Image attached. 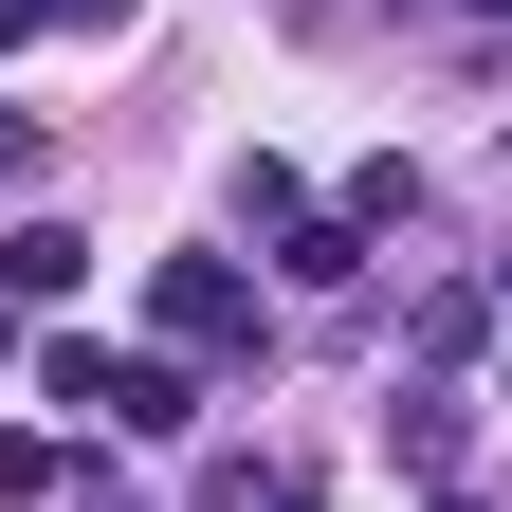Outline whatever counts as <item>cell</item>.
Wrapping results in <instances>:
<instances>
[{"mask_svg":"<svg viewBox=\"0 0 512 512\" xmlns=\"http://www.w3.org/2000/svg\"><path fill=\"white\" fill-rule=\"evenodd\" d=\"M494 19H512V0H494Z\"/></svg>","mask_w":512,"mask_h":512,"instance_id":"11","label":"cell"},{"mask_svg":"<svg viewBox=\"0 0 512 512\" xmlns=\"http://www.w3.org/2000/svg\"><path fill=\"white\" fill-rule=\"evenodd\" d=\"M384 439H403V458L439 476V458H458V384H403V403H384Z\"/></svg>","mask_w":512,"mask_h":512,"instance_id":"5","label":"cell"},{"mask_svg":"<svg viewBox=\"0 0 512 512\" xmlns=\"http://www.w3.org/2000/svg\"><path fill=\"white\" fill-rule=\"evenodd\" d=\"M37 384H55L74 421H110V348H92V330H55V348H37Z\"/></svg>","mask_w":512,"mask_h":512,"instance_id":"6","label":"cell"},{"mask_svg":"<svg viewBox=\"0 0 512 512\" xmlns=\"http://www.w3.org/2000/svg\"><path fill=\"white\" fill-rule=\"evenodd\" d=\"M37 165H55V147H37V128H19V110H0V202H19V183H37Z\"/></svg>","mask_w":512,"mask_h":512,"instance_id":"7","label":"cell"},{"mask_svg":"<svg viewBox=\"0 0 512 512\" xmlns=\"http://www.w3.org/2000/svg\"><path fill=\"white\" fill-rule=\"evenodd\" d=\"M202 421V366L183 348H110V439H183Z\"/></svg>","mask_w":512,"mask_h":512,"instance_id":"2","label":"cell"},{"mask_svg":"<svg viewBox=\"0 0 512 512\" xmlns=\"http://www.w3.org/2000/svg\"><path fill=\"white\" fill-rule=\"evenodd\" d=\"M37 19H55V0H0V55H19V37H37Z\"/></svg>","mask_w":512,"mask_h":512,"instance_id":"8","label":"cell"},{"mask_svg":"<svg viewBox=\"0 0 512 512\" xmlns=\"http://www.w3.org/2000/svg\"><path fill=\"white\" fill-rule=\"evenodd\" d=\"M74 275H92L74 220H19V238H0V311H74Z\"/></svg>","mask_w":512,"mask_h":512,"instance_id":"3","label":"cell"},{"mask_svg":"<svg viewBox=\"0 0 512 512\" xmlns=\"http://www.w3.org/2000/svg\"><path fill=\"white\" fill-rule=\"evenodd\" d=\"M147 348H183V366H256V348H275V311H256L238 256H147Z\"/></svg>","mask_w":512,"mask_h":512,"instance_id":"1","label":"cell"},{"mask_svg":"<svg viewBox=\"0 0 512 512\" xmlns=\"http://www.w3.org/2000/svg\"><path fill=\"white\" fill-rule=\"evenodd\" d=\"M494 293H512V238H494Z\"/></svg>","mask_w":512,"mask_h":512,"instance_id":"10","label":"cell"},{"mask_svg":"<svg viewBox=\"0 0 512 512\" xmlns=\"http://www.w3.org/2000/svg\"><path fill=\"white\" fill-rule=\"evenodd\" d=\"M55 19H128V0H55Z\"/></svg>","mask_w":512,"mask_h":512,"instance_id":"9","label":"cell"},{"mask_svg":"<svg viewBox=\"0 0 512 512\" xmlns=\"http://www.w3.org/2000/svg\"><path fill=\"white\" fill-rule=\"evenodd\" d=\"M275 275H293V293H348V275H366V220H348V202H311V220L275 238Z\"/></svg>","mask_w":512,"mask_h":512,"instance_id":"4","label":"cell"}]
</instances>
